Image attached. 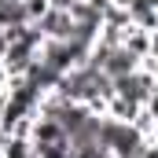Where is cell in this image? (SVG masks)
<instances>
[{
  "label": "cell",
  "mask_w": 158,
  "mask_h": 158,
  "mask_svg": "<svg viewBox=\"0 0 158 158\" xmlns=\"http://www.w3.org/2000/svg\"><path fill=\"white\" fill-rule=\"evenodd\" d=\"M147 110H151V114H155V118H158V92H155V96H151V103H147Z\"/></svg>",
  "instance_id": "obj_10"
},
{
  "label": "cell",
  "mask_w": 158,
  "mask_h": 158,
  "mask_svg": "<svg viewBox=\"0 0 158 158\" xmlns=\"http://www.w3.org/2000/svg\"><path fill=\"white\" fill-rule=\"evenodd\" d=\"M107 158H114V155H107Z\"/></svg>",
  "instance_id": "obj_13"
},
{
  "label": "cell",
  "mask_w": 158,
  "mask_h": 158,
  "mask_svg": "<svg viewBox=\"0 0 158 158\" xmlns=\"http://www.w3.org/2000/svg\"><path fill=\"white\" fill-rule=\"evenodd\" d=\"M30 140L33 143H59V140H66V129L59 125L55 118H33V132H30Z\"/></svg>",
  "instance_id": "obj_5"
},
{
  "label": "cell",
  "mask_w": 158,
  "mask_h": 158,
  "mask_svg": "<svg viewBox=\"0 0 158 158\" xmlns=\"http://www.w3.org/2000/svg\"><path fill=\"white\" fill-rule=\"evenodd\" d=\"M0 147H4V136H0Z\"/></svg>",
  "instance_id": "obj_11"
},
{
  "label": "cell",
  "mask_w": 158,
  "mask_h": 158,
  "mask_svg": "<svg viewBox=\"0 0 158 158\" xmlns=\"http://www.w3.org/2000/svg\"><path fill=\"white\" fill-rule=\"evenodd\" d=\"M59 77H63V74H59L55 66H48V63H44L40 55L33 59V63H30V70L22 74V81H26L30 88H37L40 96H44V92H55V85H59Z\"/></svg>",
  "instance_id": "obj_4"
},
{
  "label": "cell",
  "mask_w": 158,
  "mask_h": 158,
  "mask_svg": "<svg viewBox=\"0 0 158 158\" xmlns=\"http://www.w3.org/2000/svg\"><path fill=\"white\" fill-rule=\"evenodd\" d=\"M155 92H158V77L147 70V66L114 77V96H125V99H132V103H140V107H147Z\"/></svg>",
  "instance_id": "obj_2"
},
{
  "label": "cell",
  "mask_w": 158,
  "mask_h": 158,
  "mask_svg": "<svg viewBox=\"0 0 158 158\" xmlns=\"http://www.w3.org/2000/svg\"><path fill=\"white\" fill-rule=\"evenodd\" d=\"M0 158H4V155H0Z\"/></svg>",
  "instance_id": "obj_14"
},
{
  "label": "cell",
  "mask_w": 158,
  "mask_h": 158,
  "mask_svg": "<svg viewBox=\"0 0 158 158\" xmlns=\"http://www.w3.org/2000/svg\"><path fill=\"white\" fill-rule=\"evenodd\" d=\"M143 107L140 103H132V99H125V96H110L107 99V118H114V121H136V114H140Z\"/></svg>",
  "instance_id": "obj_7"
},
{
  "label": "cell",
  "mask_w": 158,
  "mask_h": 158,
  "mask_svg": "<svg viewBox=\"0 0 158 158\" xmlns=\"http://www.w3.org/2000/svg\"><path fill=\"white\" fill-rule=\"evenodd\" d=\"M121 44H125V48H129L132 55L147 59V55H151V30H140V26L132 22V26L125 30V40H121Z\"/></svg>",
  "instance_id": "obj_8"
},
{
  "label": "cell",
  "mask_w": 158,
  "mask_h": 158,
  "mask_svg": "<svg viewBox=\"0 0 158 158\" xmlns=\"http://www.w3.org/2000/svg\"><path fill=\"white\" fill-rule=\"evenodd\" d=\"M11 26H30V15H26V4L22 0L0 4V30H11Z\"/></svg>",
  "instance_id": "obj_9"
},
{
  "label": "cell",
  "mask_w": 158,
  "mask_h": 158,
  "mask_svg": "<svg viewBox=\"0 0 158 158\" xmlns=\"http://www.w3.org/2000/svg\"><path fill=\"white\" fill-rule=\"evenodd\" d=\"M0 4H7V0H0Z\"/></svg>",
  "instance_id": "obj_12"
},
{
  "label": "cell",
  "mask_w": 158,
  "mask_h": 158,
  "mask_svg": "<svg viewBox=\"0 0 158 158\" xmlns=\"http://www.w3.org/2000/svg\"><path fill=\"white\" fill-rule=\"evenodd\" d=\"M88 52H92V48L77 44L74 37H66V40H44V44H40V59H44L48 66H55L59 74H66V70L81 66V63L88 59Z\"/></svg>",
  "instance_id": "obj_1"
},
{
  "label": "cell",
  "mask_w": 158,
  "mask_h": 158,
  "mask_svg": "<svg viewBox=\"0 0 158 158\" xmlns=\"http://www.w3.org/2000/svg\"><path fill=\"white\" fill-rule=\"evenodd\" d=\"M33 26L44 33V40H66L74 33V15L70 11H59V7H48Z\"/></svg>",
  "instance_id": "obj_3"
},
{
  "label": "cell",
  "mask_w": 158,
  "mask_h": 158,
  "mask_svg": "<svg viewBox=\"0 0 158 158\" xmlns=\"http://www.w3.org/2000/svg\"><path fill=\"white\" fill-rule=\"evenodd\" d=\"M4 158H40L37 155V143L30 136H4V147H0Z\"/></svg>",
  "instance_id": "obj_6"
}]
</instances>
